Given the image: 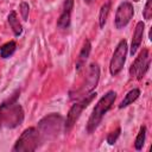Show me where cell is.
Returning <instances> with one entry per match:
<instances>
[{
	"label": "cell",
	"instance_id": "cell-1",
	"mask_svg": "<svg viewBox=\"0 0 152 152\" xmlns=\"http://www.w3.org/2000/svg\"><path fill=\"white\" fill-rule=\"evenodd\" d=\"M20 90H15L11 97L0 104V113L2 116V125L7 128H15L24 121V110L17 102Z\"/></svg>",
	"mask_w": 152,
	"mask_h": 152
},
{
	"label": "cell",
	"instance_id": "cell-2",
	"mask_svg": "<svg viewBox=\"0 0 152 152\" xmlns=\"http://www.w3.org/2000/svg\"><path fill=\"white\" fill-rule=\"evenodd\" d=\"M115 99H116V93L114 90H109L96 102V104H95V107H94V109H93V112L88 119L87 126H86V131L88 134H91L93 132H95V129L101 124L104 114L114 104Z\"/></svg>",
	"mask_w": 152,
	"mask_h": 152
},
{
	"label": "cell",
	"instance_id": "cell-3",
	"mask_svg": "<svg viewBox=\"0 0 152 152\" xmlns=\"http://www.w3.org/2000/svg\"><path fill=\"white\" fill-rule=\"evenodd\" d=\"M63 116L58 113H51L46 116H44L43 119L39 120L37 129L40 134L42 141L44 140H49L55 138L62 129L63 126Z\"/></svg>",
	"mask_w": 152,
	"mask_h": 152
},
{
	"label": "cell",
	"instance_id": "cell-4",
	"mask_svg": "<svg viewBox=\"0 0 152 152\" xmlns=\"http://www.w3.org/2000/svg\"><path fill=\"white\" fill-rule=\"evenodd\" d=\"M42 142L40 134L36 127L26 128L14 142L12 151L13 152H33L38 148Z\"/></svg>",
	"mask_w": 152,
	"mask_h": 152
},
{
	"label": "cell",
	"instance_id": "cell-5",
	"mask_svg": "<svg viewBox=\"0 0 152 152\" xmlns=\"http://www.w3.org/2000/svg\"><path fill=\"white\" fill-rule=\"evenodd\" d=\"M99 80H100V68L97 63H91L89 65L87 76L84 82L80 86V88H77L75 91H70V100H80L83 96H86L87 94L91 93L99 84Z\"/></svg>",
	"mask_w": 152,
	"mask_h": 152
},
{
	"label": "cell",
	"instance_id": "cell-6",
	"mask_svg": "<svg viewBox=\"0 0 152 152\" xmlns=\"http://www.w3.org/2000/svg\"><path fill=\"white\" fill-rule=\"evenodd\" d=\"M96 95H97L96 91H91V93L87 94L86 96H83L82 99H80L77 102H75L70 107V109L66 114V118L64 120V131H65V133H69L72 129L76 121L81 116V113L83 112V109L89 106V103L96 97Z\"/></svg>",
	"mask_w": 152,
	"mask_h": 152
},
{
	"label": "cell",
	"instance_id": "cell-7",
	"mask_svg": "<svg viewBox=\"0 0 152 152\" xmlns=\"http://www.w3.org/2000/svg\"><path fill=\"white\" fill-rule=\"evenodd\" d=\"M127 52H128L127 42H126V39H121L118 43V45L113 52V56L110 58V62H109V72L112 76L119 75L120 71L122 70L125 62H126Z\"/></svg>",
	"mask_w": 152,
	"mask_h": 152
},
{
	"label": "cell",
	"instance_id": "cell-8",
	"mask_svg": "<svg viewBox=\"0 0 152 152\" xmlns=\"http://www.w3.org/2000/svg\"><path fill=\"white\" fill-rule=\"evenodd\" d=\"M151 64V57H150V52L147 49H142L140 51V53L138 55V57L134 59V62L131 64L129 66V76L131 77H135L137 80H142V77L146 75L148 68Z\"/></svg>",
	"mask_w": 152,
	"mask_h": 152
},
{
	"label": "cell",
	"instance_id": "cell-9",
	"mask_svg": "<svg viewBox=\"0 0 152 152\" xmlns=\"http://www.w3.org/2000/svg\"><path fill=\"white\" fill-rule=\"evenodd\" d=\"M133 15H134V7H133L132 2H129V1L121 2L118 6L116 12H115V19H114L115 27L118 30L124 28L132 20Z\"/></svg>",
	"mask_w": 152,
	"mask_h": 152
},
{
	"label": "cell",
	"instance_id": "cell-10",
	"mask_svg": "<svg viewBox=\"0 0 152 152\" xmlns=\"http://www.w3.org/2000/svg\"><path fill=\"white\" fill-rule=\"evenodd\" d=\"M74 8V0H64L62 13L57 19V27L61 30H66L71 23V12Z\"/></svg>",
	"mask_w": 152,
	"mask_h": 152
},
{
	"label": "cell",
	"instance_id": "cell-11",
	"mask_svg": "<svg viewBox=\"0 0 152 152\" xmlns=\"http://www.w3.org/2000/svg\"><path fill=\"white\" fill-rule=\"evenodd\" d=\"M144 31H145V23L144 21H138L132 36V43H131V48H129V53L132 56H134L138 51V49L141 45L142 42V37H144Z\"/></svg>",
	"mask_w": 152,
	"mask_h": 152
},
{
	"label": "cell",
	"instance_id": "cell-12",
	"mask_svg": "<svg viewBox=\"0 0 152 152\" xmlns=\"http://www.w3.org/2000/svg\"><path fill=\"white\" fill-rule=\"evenodd\" d=\"M90 51H91V44H90V40L89 39H86L82 48H81V51L77 56V59H76V71L80 72L83 66L86 65V62L90 55Z\"/></svg>",
	"mask_w": 152,
	"mask_h": 152
},
{
	"label": "cell",
	"instance_id": "cell-13",
	"mask_svg": "<svg viewBox=\"0 0 152 152\" xmlns=\"http://www.w3.org/2000/svg\"><path fill=\"white\" fill-rule=\"evenodd\" d=\"M7 21H8V24H10L11 30L13 31L14 36H15V37H19V36L23 33V25H21L19 18H18V14H17L15 11H11V12L8 13V15H7Z\"/></svg>",
	"mask_w": 152,
	"mask_h": 152
},
{
	"label": "cell",
	"instance_id": "cell-14",
	"mask_svg": "<svg viewBox=\"0 0 152 152\" xmlns=\"http://www.w3.org/2000/svg\"><path fill=\"white\" fill-rule=\"evenodd\" d=\"M139 96H140V89H138V88H133V89H131V90L125 95V97L122 99V101L120 102L119 108L122 109V108H125V107L132 104L134 101L138 100Z\"/></svg>",
	"mask_w": 152,
	"mask_h": 152
},
{
	"label": "cell",
	"instance_id": "cell-15",
	"mask_svg": "<svg viewBox=\"0 0 152 152\" xmlns=\"http://www.w3.org/2000/svg\"><path fill=\"white\" fill-rule=\"evenodd\" d=\"M15 50H17V43L14 40H10L0 46V57L4 59L10 58L11 56H13Z\"/></svg>",
	"mask_w": 152,
	"mask_h": 152
},
{
	"label": "cell",
	"instance_id": "cell-16",
	"mask_svg": "<svg viewBox=\"0 0 152 152\" xmlns=\"http://www.w3.org/2000/svg\"><path fill=\"white\" fill-rule=\"evenodd\" d=\"M109 12H110V1H107L101 6V8L99 11V26H100V28L104 27L107 19H108V15H109Z\"/></svg>",
	"mask_w": 152,
	"mask_h": 152
},
{
	"label": "cell",
	"instance_id": "cell-17",
	"mask_svg": "<svg viewBox=\"0 0 152 152\" xmlns=\"http://www.w3.org/2000/svg\"><path fill=\"white\" fill-rule=\"evenodd\" d=\"M145 140H146V127L141 126L135 137V140H134V148L137 151H140L145 144Z\"/></svg>",
	"mask_w": 152,
	"mask_h": 152
},
{
	"label": "cell",
	"instance_id": "cell-18",
	"mask_svg": "<svg viewBox=\"0 0 152 152\" xmlns=\"http://www.w3.org/2000/svg\"><path fill=\"white\" fill-rule=\"evenodd\" d=\"M120 133H121V128L120 127H116L114 131H112L108 135H107V142L109 144V145H114L115 142H116V140H118V138L120 137Z\"/></svg>",
	"mask_w": 152,
	"mask_h": 152
},
{
	"label": "cell",
	"instance_id": "cell-19",
	"mask_svg": "<svg viewBox=\"0 0 152 152\" xmlns=\"http://www.w3.org/2000/svg\"><path fill=\"white\" fill-rule=\"evenodd\" d=\"M142 17L145 20H151L152 18V0H147L144 10H142Z\"/></svg>",
	"mask_w": 152,
	"mask_h": 152
},
{
	"label": "cell",
	"instance_id": "cell-20",
	"mask_svg": "<svg viewBox=\"0 0 152 152\" xmlns=\"http://www.w3.org/2000/svg\"><path fill=\"white\" fill-rule=\"evenodd\" d=\"M19 12H20V14H21L23 20L26 21L27 18H28V12H30V6H28V4L25 2V1L20 2V5H19Z\"/></svg>",
	"mask_w": 152,
	"mask_h": 152
},
{
	"label": "cell",
	"instance_id": "cell-21",
	"mask_svg": "<svg viewBox=\"0 0 152 152\" xmlns=\"http://www.w3.org/2000/svg\"><path fill=\"white\" fill-rule=\"evenodd\" d=\"M2 126V116H1V113H0V128Z\"/></svg>",
	"mask_w": 152,
	"mask_h": 152
},
{
	"label": "cell",
	"instance_id": "cell-22",
	"mask_svg": "<svg viewBox=\"0 0 152 152\" xmlns=\"http://www.w3.org/2000/svg\"><path fill=\"white\" fill-rule=\"evenodd\" d=\"M91 1H93V0H84L86 4H91Z\"/></svg>",
	"mask_w": 152,
	"mask_h": 152
},
{
	"label": "cell",
	"instance_id": "cell-23",
	"mask_svg": "<svg viewBox=\"0 0 152 152\" xmlns=\"http://www.w3.org/2000/svg\"><path fill=\"white\" fill-rule=\"evenodd\" d=\"M133 1H134V2H138V1H140V0H133Z\"/></svg>",
	"mask_w": 152,
	"mask_h": 152
}]
</instances>
